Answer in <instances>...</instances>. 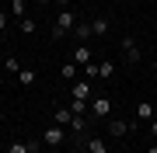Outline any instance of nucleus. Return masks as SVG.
I'll use <instances>...</instances> for the list:
<instances>
[{
	"label": "nucleus",
	"mask_w": 157,
	"mask_h": 153,
	"mask_svg": "<svg viewBox=\"0 0 157 153\" xmlns=\"http://www.w3.org/2000/svg\"><path fill=\"white\" fill-rule=\"evenodd\" d=\"M28 150H32V153H39V150H42V139H28Z\"/></svg>",
	"instance_id": "obj_23"
},
{
	"label": "nucleus",
	"mask_w": 157,
	"mask_h": 153,
	"mask_svg": "<svg viewBox=\"0 0 157 153\" xmlns=\"http://www.w3.org/2000/svg\"><path fill=\"white\" fill-rule=\"evenodd\" d=\"M63 139H67V129H63V125H56V122L42 132V143H45V146H63Z\"/></svg>",
	"instance_id": "obj_5"
},
{
	"label": "nucleus",
	"mask_w": 157,
	"mask_h": 153,
	"mask_svg": "<svg viewBox=\"0 0 157 153\" xmlns=\"http://www.w3.org/2000/svg\"><path fill=\"white\" fill-rule=\"evenodd\" d=\"M73 35H77V42H80V46H87V38L94 35V31H91V21H77V28H73Z\"/></svg>",
	"instance_id": "obj_10"
},
{
	"label": "nucleus",
	"mask_w": 157,
	"mask_h": 153,
	"mask_svg": "<svg viewBox=\"0 0 157 153\" xmlns=\"http://www.w3.org/2000/svg\"><path fill=\"white\" fill-rule=\"evenodd\" d=\"M84 77H87V80L98 77V63H87V66H84Z\"/></svg>",
	"instance_id": "obj_21"
},
{
	"label": "nucleus",
	"mask_w": 157,
	"mask_h": 153,
	"mask_svg": "<svg viewBox=\"0 0 157 153\" xmlns=\"http://www.w3.org/2000/svg\"><path fill=\"white\" fill-rule=\"evenodd\" d=\"M0 73H4V63H0Z\"/></svg>",
	"instance_id": "obj_30"
},
{
	"label": "nucleus",
	"mask_w": 157,
	"mask_h": 153,
	"mask_svg": "<svg viewBox=\"0 0 157 153\" xmlns=\"http://www.w3.org/2000/svg\"><path fill=\"white\" fill-rule=\"evenodd\" d=\"M17 31H21V35H28V38H32V35L39 31V24H35V17H21V21H17Z\"/></svg>",
	"instance_id": "obj_13"
},
{
	"label": "nucleus",
	"mask_w": 157,
	"mask_h": 153,
	"mask_svg": "<svg viewBox=\"0 0 157 153\" xmlns=\"http://www.w3.org/2000/svg\"><path fill=\"white\" fill-rule=\"evenodd\" d=\"M119 52H122V59L129 63V66H136V63H140V46H136V38H129V35L119 42Z\"/></svg>",
	"instance_id": "obj_4"
},
{
	"label": "nucleus",
	"mask_w": 157,
	"mask_h": 153,
	"mask_svg": "<svg viewBox=\"0 0 157 153\" xmlns=\"http://www.w3.org/2000/svg\"><path fill=\"white\" fill-rule=\"evenodd\" d=\"M0 63H4V73H17V70H21V66H17V56H7Z\"/></svg>",
	"instance_id": "obj_19"
},
{
	"label": "nucleus",
	"mask_w": 157,
	"mask_h": 153,
	"mask_svg": "<svg viewBox=\"0 0 157 153\" xmlns=\"http://www.w3.org/2000/svg\"><path fill=\"white\" fill-rule=\"evenodd\" d=\"M73 28H77V17H73V11L67 7V11H59V14H56V21H52V42L67 38Z\"/></svg>",
	"instance_id": "obj_1"
},
{
	"label": "nucleus",
	"mask_w": 157,
	"mask_h": 153,
	"mask_svg": "<svg viewBox=\"0 0 157 153\" xmlns=\"http://www.w3.org/2000/svg\"><path fill=\"white\" fill-rule=\"evenodd\" d=\"M150 132H154V136H157V118H154V122H150Z\"/></svg>",
	"instance_id": "obj_25"
},
{
	"label": "nucleus",
	"mask_w": 157,
	"mask_h": 153,
	"mask_svg": "<svg viewBox=\"0 0 157 153\" xmlns=\"http://www.w3.org/2000/svg\"><path fill=\"white\" fill-rule=\"evenodd\" d=\"M91 31H94V35H101V38H105V35L112 31V21H105V17H94V21H91Z\"/></svg>",
	"instance_id": "obj_12"
},
{
	"label": "nucleus",
	"mask_w": 157,
	"mask_h": 153,
	"mask_svg": "<svg viewBox=\"0 0 157 153\" xmlns=\"http://www.w3.org/2000/svg\"><path fill=\"white\" fill-rule=\"evenodd\" d=\"M140 122H129V118H108V136L112 139H122L126 132H136Z\"/></svg>",
	"instance_id": "obj_3"
},
{
	"label": "nucleus",
	"mask_w": 157,
	"mask_h": 153,
	"mask_svg": "<svg viewBox=\"0 0 157 153\" xmlns=\"http://www.w3.org/2000/svg\"><path fill=\"white\" fill-rule=\"evenodd\" d=\"M52 122H56V125H63V129H67V125L73 122V111H70V108H56V111H52Z\"/></svg>",
	"instance_id": "obj_11"
},
{
	"label": "nucleus",
	"mask_w": 157,
	"mask_h": 153,
	"mask_svg": "<svg viewBox=\"0 0 157 153\" xmlns=\"http://www.w3.org/2000/svg\"><path fill=\"white\" fill-rule=\"evenodd\" d=\"M7 14H11V17H17V21H21V17H28V0H11Z\"/></svg>",
	"instance_id": "obj_7"
},
{
	"label": "nucleus",
	"mask_w": 157,
	"mask_h": 153,
	"mask_svg": "<svg viewBox=\"0 0 157 153\" xmlns=\"http://www.w3.org/2000/svg\"><path fill=\"white\" fill-rule=\"evenodd\" d=\"M7 24H11V14H7V11H0V31H7Z\"/></svg>",
	"instance_id": "obj_22"
},
{
	"label": "nucleus",
	"mask_w": 157,
	"mask_h": 153,
	"mask_svg": "<svg viewBox=\"0 0 157 153\" xmlns=\"http://www.w3.org/2000/svg\"><path fill=\"white\" fill-rule=\"evenodd\" d=\"M80 153H91V150H80Z\"/></svg>",
	"instance_id": "obj_32"
},
{
	"label": "nucleus",
	"mask_w": 157,
	"mask_h": 153,
	"mask_svg": "<svg viewBox=\"0 0 157 153\" xmlns=\"http://www.w3.org/2000/svg\"><path fill=\"white\" fill-rule=\"evenodd\" d=\"M98 4H108V0H98Z\"/></svg>",
	"instance_id": "obj_31"
},
{
	"label": "nucleus",
	"mask_w": 157,
	"mask_h": 153,
	"mask_svg": "<svg viewBox=\"0 0 157 153\" xmlns=\"http://www.w3.org/2000/svg\"><path fill=\"white\" fill-rule=\"evenodd\" d=\"M7 153H32V150H28V143H11Z\"/></svg>",
	"instance_id": "obj_20"
},
{
	"label": "nucleus",
	"mask_w": 157,
	"mask_h": 153,
	"mask_svg": "<svg viewBox=\"0 0 157 153\" xmlns=\"http://www.w3.org/2000/svg\"><path fill=\"white\" fill-rule=\"evenodd\" d=\"M91 118H112V97H105V94H98V97H91Z\"/></svg>",
	"instance_id": "obj_2"
},
{
	"label": "nucleus",
	"mask_w": 157,
	"mask_h": 153,
	"mask_svg": "<svg viewBox=\"0 0 157 153\" xmlns=\"http://www.w3.org/2000/svg\"><path fill=\"white\" fill-rule=\"evenodd\" d=\"M73 63H77V66H87V63H91V49L87 46H77V49H73Z\"/></svg>",
	"instance_id": "obj_14"
},
{
	"label": "nucleus",
	"mask_w": 157,
	"mask_h": 153,
	"mask_svg": "<svg viewBox=\"0 0 157 153\" xmlns=\"http://www.w3.org/2000/svg\"><path fill=\"white\" fill-rule=\"evenodd\" d=\"M52 4H59V11H67V7L73 4V0H52Z\"/></svg>",
	"instance_id": "obj_24"
},
{
	"label": "nucleus",
	"mask_w": 157,
	"mask_h": 153,
	"mask_svg": "<svg viewBox=\"0 0 157 153\" xmlns=\"http://www.w3.org/2000/svg\"><path fill=\"white\" fill-rule=\"evenodd\" d=\"M35 4H42V7H45V4H52V0H35Z\"/></svg>",
	"instance_id": "obj_27"
},
{
	"label": "nucleus",
	"mask_w": 157,
	"mask_h": 153,
	"mask_svg": "<svg viewBox=\"0 0 157 153\" xmlns=\"http://www.w3.org/2000/svg\"><path fill=\"white\" fill-rule=\"evenodd\" d=\"M35 80H39V73H35L32 66H21V70H17V84H21V87H32Z\"/></svg>",
	"instance_id": "obj_8"
},
{
	"label": "nucleus",
	"mask_w": 157,
	"mask_h": 153,
	"mask_svg": "<svg viewBox=\"0 0 157 153\" xmlns=\"http://www.w3.org/2000/svg\"><path fill=\"white\" fill-rule=\"evenodd\" d=\"M59 77H67L70 84H73V80H77V63H63V66H59Z\"/></svg>",
	"instance_id": "obj_16"
},
{
	"label": "nucleus",
	"mask_w": 157,
	"mask_h": 153,
	"mask_svg": "<svg viewBox=\"0 0 157 153\" xmlns=\"http://www.w3.org/2000/svg\"><path fill=\"white\" fill-rule=\"evenodd\" d=\"M147 153H157V143H154V146H147Z\"/></svg>",
	"instance_id": "obj_26"
},
{
	"label": "nucleus",
	"mask_w": 157,
	"mask_h": 153,
	"mask_svg": "<svg viewBox=\"0 0 157 153\" xmlns=\"http://www.w3.org/2000/svg\"><path fill=\"white\" fill-rule=\"evenodd\" d=\"M154 118H157V104H154Z\"/></svg>",
	"instance_id": "obj_28"
},
{
	"label": "nucleus",
	"mask_w": 157,
	"mask_h": 153,
	"mask_svg": "<svg viewBox=\"0 0 157 153\" xmlns=\"http://www.w3.org/2000/svg\"><path fill=\"white\" fill-rule=\"evenodd\" d=\"M112 73H115V63L112 59H101L98 63V77H112Z\"/></svg>",
	"instance_id": "obj_17"
},
{
	"label": "nucleus",
	"mask_w": 157,
	"mask_h": 153,
	"mask_svg": "<svg viewBox=\"0 0 157 153\" xmlns=\"http://www.w3.org/2000/svg\"><path fill=\"white\" fill-rule=\"evenodd\" d=\"M84 150H91V153H108V143H105V139H101V136H91Z\"/></svg>",
	"instance_id": "obj_15"
},
{
	"label": "nucleus",
	"mask_w": 157,
	"mask_h": 153,
	"mask_svg": "<svg viewBox=\"0 0 157 153\" xmlns=\"http://www.w3.org/2000/svg\"><path fill=\"white\" fill-rule=\"evenodd\" d=\"M154 73H157V59H154Z\"/></svg>",
	"instance_id": "obj_29"
},
{
	"label": "nucleus",
	"mask_w": 157,
	"mask_h": 153,
	"mask_svg": "<svg viewBox=\"0 0 157 153\" xmlns=\"http://www.w3.org/2000/svg\"><path fill=\"white\" fill-rule=\"evenodd\" d=\"M73 97H77V101H91V80H73Z\"/></svg>",
	"instance_id": "obj_6"
},
{
	"label": "nucleus",
	"mask_w": 157,
	"mask_h": 153,
	"mask_svg": "<svg viewBox=\"0 0 157 153\" xmlns=\"http://www.w3.org/2000/svg\"><path fill=\"white\" fill-rule=\"evenodd\" d=\"M70 129H73V132H87V115H73Z\"/></svg>",
	"instance_id": "obj_18"
},
{
	"label": "nucleus",
	"mask_w": 157,
	"mask_h": 153,
	"mask_svg": "<svg viewBox=\"0 0 157 153\" xmlns=\"http://www.w3.org/2000/svg\"><path fill=\"white\" fill-rule=\"evenodd\" d=\"M136 122H154V104L150 101H140V104H136Z\"/></svg>",
	"instance_id": "obj_9"
}]
</instances>
